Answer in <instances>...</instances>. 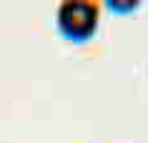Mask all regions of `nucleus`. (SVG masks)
<instances>
[{"mask_svg": "<svg viewBox=\"0 0 148 143\" xmlns=\"http://www.w3.org/2000/svg\"><path fill=\"white\" fill-rule=\"evenodd\" d=\"M108 8L116 13H131L138 8V0H108Z\"/></svg>", "mask_w": 148, "mask_h": 143, "instance_id": "f03ea898", "label": "nucleus"}, {"mask_svg": "<svg viewBox=\"0 0 148 143\" xmlns=\"http://www.w3.org/2000/svg\"><path fill=\"white\" fill-rule=\"evenodd\" d=\"M55 23L60 35H65L73 43L93 38L101 23V3L95 0H65L55 10Z\"/></svg>", "mask_w": 148, "mask_h": 143, "instance_id": "f257e3e1", "label": "nucleus"}]
</instances>
